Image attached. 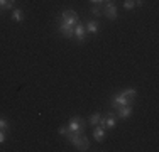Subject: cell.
I'll return each mask as SVG.
<instances>
[{
    "label": "cell",
    "mask_w": 159,
    "mask_h": 152,
    "mask_svg": "<svg viewBox=\"0 0 159 152\" xmlns=\"http://www.w3.org/2000/svg\"><path fill=\"white\" fill-rule=\"evenodd\" d=\"M58 134H59V135H63V137L66 135V134H68V125H61V127L58 128Z\"/></svg>",
    "instance_id": "18"
},
{
    "label": "cell",
    "mask_w": 159,
    "mask_h": 152,
    "mask_svg": "<svg viewBox=\"0 0 159 152\" xmlns=\"http://www.w3.org/2000/svg\"><path fill=\"white\" fill-rule=\"evenodd\" d=\"M122 95H125L127 98H132V100H135V96H137V90L135 88H127L122 91Z\"/></svg>",
    "instance_id": "14"
},
{
    "label": "cell",
    "mask_w": 159,
    "mask_h": 152,
    "mask_svg": "<svg viewBox=\"0 0 159 152\" xmlns=\"http://www.w3.org/2000/svg\"><path fill=\"white\" fill-rule=\"evenodd\" d=\"M9 2H10V0H0V10H3V7H5Z\"/></svg>",
    "instance_id": "20"
},
{
    "label": "cell",
    "mask_w": 159,
    "mask_h": 152,
    "mask_svg": "<svg viewBox=\"0 0 159 152\" xmlns=\"http://www.w3.org/2000/svg\"><path fill=\"white\" fill-rule=\"evenodd\" d=\"M97 125L103 127L105 130H110V128H113L117 125V115H115V112H107L105 115H102V118H100V122H98Z\"/></svg>",
    "instance_id": "4"
},
{
    "label": "cell",
    "mask_w": 159,
    "mask_h": 152,
    "mask_svg": "<svg viewBox=\"0 0 159 152\" xmlns=\"http://www.w3.org/2000/svg\"><path fill=\"white\" fill-rule=\"evenodd\" d=\"M73 39H76L78 44H83V42L86 41V29H85V24L78 22V24L73 27Z\"/></svg>",
    "instance_id": "5"
},
{
    "label": "cell",
    "mask_w": 159,
    "mask_h": 152,
    "mask_svg": "<svg viewBox=\"0 0 159 152\" xmlns=\"http://www.w3.org/2000/svg\"><path fill=\"white\" fill-rule=\"evenodd\" d=\"M105 128L103 127H100V125H95L93 127V139L97 140V142H103L105 140Z\"/></svg>",
    "instance_id": "10"
},
{
    "label": "cell",
    "mask_w": 159,
    "mask_h": 152,
    "mask_svg": "<svg viewBox=\"0 0 159 152\" xmlns=\"http://www.w3.org/2000/svg\"><path fill=\"white\" fill-rule=\"evenodd\" d=\"M90 2H92V3H93V5H98V3H103V2H105V0H90Z\"/></svg>",
    "instance_id": "21"
},
{
    "label": "cell",
    "mask_w": 159,
    "mask_h": 152,
    "mask_svg": "<svg viewBox=\"0 0 159 152\" xmlns=\"http://www.w3.org/2000/svg\"><path fill=\"white\" fill-rule=\"evenodd\" d=\"M90 14L95 15V17H100V15H103V14H102V7H100V5H93L92 9H90Z\"/></svg>",
    "instance_id": "15"
},
{
    "label": "cell",
    "mask_w": 159,
    "mask_h": 152,
    "mask_svg": "<svg viewBox=\"0 0 159 152\" xmlns=\"http://www.w3.org/2000/svg\"><path fill=\"white\" fill-rule=\"evenodd\" d=\"M76 149H78V150H83V152L90 149V140L86 139L83 134H81V137H80V142H78V147H76Z\"/></svg>",
    "instance_id": "11"
},
{
    "label": "cell",
    "mask_w": 159,
    "mask_h": 152,
    "mask_svg": "<svg viewBox=\"0 0 159 152\" xmlns=\"http://www.w3.org/2000/svg\"><path fill=\"white\" fill-rule=\"evenodd\" d=\"M9 127H10V125H9V122H7L5 118H3V117H0V130H9Z\"/></svg>",
    "instance_id": "17"
},
{
    "label": "cell",
    "mask_w": 159,
    "mask_h": 152,
    "mask_svg": "<svg viewBox=\"0 0 159 152\" xmlns=\"http://www.w3.org/2000/svg\"><path fill=\"white\" fill-rule=\"evenodd\" d=\"M100 118H102V113H93V115H90V118H88V125L95 127L98 122H100Z\"/></svg>",
    "instance_id": "13"
},
{
    "label": "cell",
    "mask_w": 159,
    "mask_h": 152,
    "mask_svg": "<svg viewBox=\"0 0 159 152\" xmlns=\"http://www.w3.org/2000/svg\"><path fill=\"white\" fill-rule=\"evenodd\" d=\"M102 14H105L110 20H115L117 19V5L113 2H105L103 7H102Z\"/></svg>",
    "instance_id": "6"
},
{
    "label": "cell",
    "mask_w": 159,
    "mask_h": 152,
    "mask_svg": "<svg viewBox=\"0 0 159 152\" xmlns=\"http://www.w3.org/2000/svg\"><path fill=\"white\" fill-rule=\"evenodd\" d=\"M124 105H134V100L132 98H127L125 95L120 93H113L112 98H110V106L112 108H119V106H124Z\"/></svg>",
    "instance_id": "3"
},
{
    "label": "cell",
    "mask_w": 159,
    "mask_h": 152,
    "mask_svg": "<svg viewBox=\"0 0 159 152\" xmlns=\"http://www.w3.org/2000/svg\"><path fill=\"white\" fill-rule=\"evenodd\" d=\"M24 15H22V10L20 9H12V20L14 22H22Z\"/></svg>",
    "instance_id": "12"
},
{
    "label": "cell",
    "mask_w": 159,
    "mask_h": 152,
    "mask_svg": "<svg viewBox=\"0 0 159 152\" xmlns=\"http://www.w3.org/2000/svg\"><path fill=\"white\" fill-rule=\"evenodd\" d=\"M132 110H134V105H124V106H119V108H115V115H117V118L125 120V118H129V117L132 115Z\"/></svg>",
    "instance_id": "7"
},
{
    "label": "cell",
    "mask_w": 159,
    "mask_h": 152,
    "mask_svg": "<svg viewBox=\"0 0 159 152\" xmlns=\"http://www.w3.org/2000/svg\"><path fill=\"white\" fill-rule=\"evenodd\" d=\"M135 7V0H124V9L125 10H132Z\"/></svg>",
    "instance_id": "16"
},
{
    "label": "cell",
    "mask_w": 159,
    "mask_h": 152,
    "mask_svg": "<svg viewBox=\"0 0 159 152\" xmlns=\"http://www.w3.org/2000/svg\"><path fill=\"white\" fill-rule=\"evenodd\" d=\"M59 20L64 22V24L71 25V27H75V25L80 22V15L75 12L73 9H64L61 14H59Z\"/></svg>",
    "instance_id": "1"
},
{
    "label": "cell",
    "mask_w": 159,
    "mask_h": 152,
    "mask_svg": "<svg viewBox=\"0 0 159 152\" xmlns=\"http://www.w3.org/2000/svg\"><path fill=\"white\" fill-rule=\"evenodd\" d=\"M58 30H59V34H61L64 39H73V27H71V25H68V24H64V22L59 20Z\"/></svg>",
    "instance_id": "8"
},
{
    "label": "cell",
    "mask_w": 159,
    "mask_h": 152,
    "mask_svg": "<svg viewBox=\"0 0 159 152\" xmlns=\"http://www.w3.org/2000/svg\"><path fill=\"white\" fill-rule=\"evenodd\" d=\"M5 139H7V132L5 130H0V145L5 142Z\"/></svg>",
    "instance_id": "19"
},
{
    "label": "cell",
    "mask_w": 159,
    "mask_h": 152,
    "mask_svg": "<svg viewBox=\"0 0 159 152\" xmlns=\"http://www.w3.org/2000/svg\"><path fill=\"white\" fill-rule=\"evenodd\" d=\"M85 29H86V34H98V30H100V24H98V20H93V19H90V20H86L85 24Z\"/></svg>",
    "instance_id": "9"
},
{
    "label": "cell",
    "mask_w": 159,
    "mask_h": 152,
    "mask_svg": "<svg viewBox=\"0 0 159 152\" xmlns=\"http://www.w3.org/2000/svg\"><path fill=\"white\" fill-rule=\"evenodd\" d=\"M68 132H76V134H83L85 132V127H86V122L81 118V117H71L68 120Z\"/></svg>",
    "instance_id": "2"
}]
</instances>
